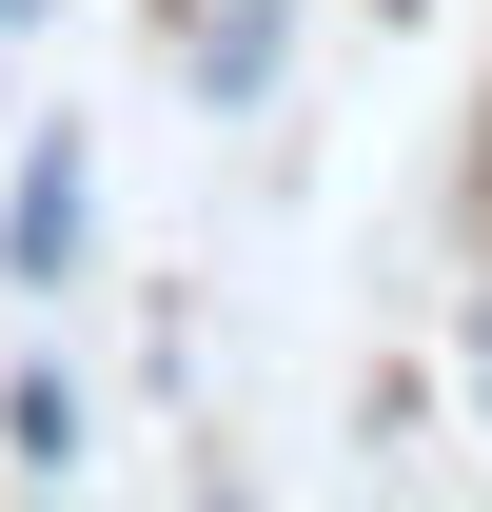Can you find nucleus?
I'll use <instances>...</instances> for the list:
<instances>
[{"label":"nucleus","instance_id":"nucleus-1","mask_svg":"<svg viewBox=\"0 0 492 512\" xmlns=\"http://www.w3.org/2000/svg\"><path fill=\"white\" fill-rule=\"evenodd\" d=\"M79 237H99V138L40 119V138H20V197H0V276H20V296H60Z\"/></svg>","mask_w":492,"mask_h":512},{"label":"nucleus","instance_id":"nucleus-2","mask_svg":"<svg viewBox=\"0 0 492 512\" xmlns=\"http://www.w3.org/2000/svg\"><path fill=\"white\" fill-rule=\"evenodd\" d=\"M276 79V0H217V40H197V99H256Z\"/></svg>","mask_w":492,"mask_h":512},{"label":"nucleus","instance_id":"nucleus-3","mask_svg":"<svg viewBox=\"0 0 492 512\" xmlns=\"http://www.w3.org/2000/svg\"><path fill=\"white\" fill-rule=\"evenodd\" d=\"M0 20H40V0H0Z\"/></svg>","mask_w":492,"mask_h":512}]
</instances>
